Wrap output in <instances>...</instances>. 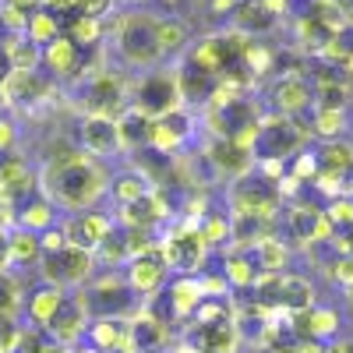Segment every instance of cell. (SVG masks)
Returning <instances> with one entry per match:
<instances>
[{"mask_svg": "<svg viewBox=\"0 0 353 353\" xmlns=\"http://www.w3.org/2000/svg\"><path fill=\"white\" fill-rule=\"evenodd\" d=\"M223 279L230 290H251L258 283V269L248 251H226V269H223Z\"/></svg>", "mask_w": 353, "mask_h": 353, "instance_id": "32", "label": "cell"}, {"mask_svg": "<svg viewBox=\"0 0 353 353\" xmlns=\"http://www.w3.org/2000/svg\"><path fill=\"white\" fill-rule=\"evenodd\" d=\"M57 81L43 71H8L0 78V103L11 110H36L53 96Z\"/></svg>", "mask_w": 353, "mask_h": 353, "instance_id": "7", "label": "cell"}, {"mask_svg": "<svg viewBox=\"0 0 353 353\" xmlns=\"http://www.w3.org/2000/svg\"><path fill=\"white\" fill-rule=\"evenodd\" d=\"M269 106L279 117H301L314 106V88L304 74H276L269 85Z\"/></svg>", "mask_w": 353, "mask_h": 353, "instance_id": "13", "label": "cell"}, {"mask_svg": "<svg viewBox=\"0 0 353 353\" xmlns=\"http://www.w3.org/2000/svg\"><path fill=\"white\" fill-rule=\"evenodd\" d=\"M124 283H128V290L138 297V304H145V301H152L156 293H163L166 290V283H170V272H166V265H163V258H159V248L152 244L145 254H138V258H131L128 265H124Z\"/></svg>", "mask_w": 353, "mask_h": 353, "instance_id": "8", "label": "cell"}, {"mask_svg": "<svg viewBox=\"0 0 353 353\" xmlns=\"http://www.w3.org/2000/svg\"><path fill=\"white\" fill-rule=\"evenodd\" d=\"M156 184L145 176L138 166H128V170H121V173H113L110 176V188H106V194L113 198V205L117 209H124V205H131V201H138V198H145Z\"/></svg>", "mask_w": 353, "mask_h": 353, "instance_id": "25", "label": "cell"}, {"mask_svg": "<svg viewBox=\"0 0 353 353\" xmlns=\"http://www.w3.org/2000/svg\"><path fill=\"white\" fill-rule=\"evenodd\" d=\"M314 304H318V293H314V283L307 276H293V272L279 276V283H276V311L304 314Z\"/></svg>", "mask_w": 353, "mask_h": 353, "instance_id": "20", "label": "cell"}, {"mask_svg": "<svg viewBox=\"0 0 353 353\" xmlns=\"http://www.w3.org/2000/svg\"><path fill=\"white\" fill-rule=\"evenodd\" d=\"M329 276H332V283L350 290L353 286V254H336L332 265H329Z\"/></svg>", "mask_w": 353, "mask_h": 353, "instance_id": "39", "label": "cell"}, {"mask_svg": "<svg viewBox=\"0 0 353 353\" xmlns=\"http://www.w3.org/2000/svg\"><path fill=\"white\" fill-rule=\"evenodd\" d=\"M170 74H173L176 96H181L184 110H191V113H194V106H209V99H212V92H216V85H219L212 74H205L201 68H194L188 57H181Z\"/></svg>", "mask_w": 353, "mask_h": 353, "instance_id": "15", "label": "cell"}, {"mask_svg": "<svg viewBox=\"0 0 353 353\" xmlns=\"http://www.w3.org/2000/svg\"><path fill=\"white\" fill-rule=\"evenodd\" d=\"M173 353H198V350H194V346H188V343H181V346H176Z\"/></svg>", "mask_w": 353, "mask_h": 353, "instance_id": "50", "label": "cell"}, {"mask_svg": "<svg viewBox=\"0 0 353 353\" xmlns=\"http://www.w3.org/2000/svg\"><path fill=\"white\" fill-rule=\"evenodd\" d=\"M346 128H350V113H343V110H311V128L307 131L314 138L336 141V138L346 134Z\"/></svg>", "mask_w": 353, "mask_h": 353, "instance_id": "34", "label": "cell"}, {"mask_svg": "<svg viewBox=\"0 0 353 353\" xmlns=\"http://www.w3.org/2000/svg\"><path fill=\"white\" fill-rule=\"evenodd\" d=\"M25 304V293L21 283L14 279L11 269H0V318H14Z\"/></svg>", "mask_w": 353, "mask_h": 353, "instance_id": "37", "label": "cell"}, {"mask_svg": "<svg viewBox=\"0 0 353 353\" xmlns=\"http://www.w3.org/2000/svg\"><path fill=\"white\" fill-rule=\"evenodd\" d=\"M156 39L163 50V61L166 57H184L191 46V28L184 18H173V14H156Z\"/></svg>", "mask_w": 353, "mask_h": 353, "instance_id": "27", "label": "cell"}, {"mask_svg": "<svg viewBox=\"0 0 353 353\" xmlns=\"http://www.w3.org/2000/svg\"><path fill=\"white\" fill-rule=\"evenodd\" d=\"M166 343H170V329L159 325L145 307H138L128 318V353H159L166 350Z\"/></svg>", "mask_w": 353, "mask_h": 353, "instance_id": "17", "label": "cell"}, {"mask_svg": "<svg viewBox=\"0 0 353 353\" xmlns=\"http://www.w3.org/2000/svg\"><path fill=\"white\" fill-rule=\"evenodd\" d=\"M325 353H346V350H343V339H339V343H329Z\"/></svg>", "mask_w": 353, "mask_h": 353, "instance_id": "49", "label": "cell"}, {"mask_svg": "<svg viewBox=\"0 0 353 353\" xmlns=\"http://www.w3.org/2000/svg\"><path fill=\"white\" fill-rule=\"evenodd\" d=\"M314 159H318V173L321 176H339L353 166V141L346 138H336V141H321L314 149Z\"/></svg>", "mask_w": 353, "mask_h": 353, "instance_id": "29", "label": "cell"}, {"mask_svg": "<svg viewBox=\"0 0 353 353\" xmlns=\"http://www.w3.org/2000/svg\"><path fill=\"white\" fill-rule=\"evenodd\" d=\"M279 25V18L269 11V8H261L258 0H241L237 8H233V18H230V28L233 32H241L248 39H258L265 32H272V28Z\"/></svg>", "mask_w": 353, "mask_h": 353, "instance_id": "22", "label": "cell"}, {"mask_svg": "<svg viewBox=\"0 0 353 353\" xmlns=\"http://www.w3.org/2000/svg\"><path fill=\"white\" fill-rule=\"evenodd\" d=\"M248 254H251V261H254L258 276H283L286 261H290V244H286L283 237H265V241H258Z\"/></svg>", "mask_w": 353, "mask_h": 353, "instance_id": "28", "label": "cell"}, {"mask_svg": "<svg viewBox=\"0 0 353 353\" xmlns=\"http://www.w3.org/2000/svg\"><path fill=\"white\" fill-rule=\"evenodd\" d=\"M57 36H64V21L57 18V14H50V11H32V14H28V21H25V39H32V43L43 50V46L53 43Z\"/></svg>", "mask_w": 353, "mask_h": 353, "instance_id": "35", "label": "cell"}, {"mask_svg": "<svg viewBox=\"0 0 353 353\" xmlns=\"http://www.w3.org/2000/svg\"><path fill=\"white\" fill-rule=\"evenodd\" d=\"M0 53H4L8 71H39V64H43V50L25 36H8Z\"/></svg>", "mask_w": 353, "mask_h": 353, "instance_id": "31", "label": "cell"}, {"mask_svg": "<svg viewBox=\"0 0 353 353\" xmlns=\"http://www.w3.org/2000/svg\"><path fill=\"white\" fill-rule=\"evenodd\" d=\"M68 301V290H61V286H53V283H39L32 293L25 297V314H28V321H32V329H46L50 321H53V314L61 311V304Z\"/></svg>", "mask_w": 353, "mask_h": 353, "instance_id": "21", "label": "cell"}, {"mask_svg": "<svg viewBox=\"0 0 353 353\" xmlns=\"http://www.w3.org/2000/svg\"><path fill=\"white\" fill-rule=\"evenodd\" d=\"M0 269H8V230H0Z\"/></svg>", "mask_w": 353, "mask_h": 353, "instance_id": "47", "label": "cell"}, {"mask_svg": "<svg viewBox=\"0 0 353 353\" xmlns=\"http://www.w3.org/2000/svg\"><path fill=\"white\" fill-rule=\"evenodd\" d=\"M117 149L121 152H128V156H138V152H145L149 149V128H152V121L149 117H141L138 110H124L121 117H117Z\"/></svg>", "mask_w": 353, "mask_h": 353, "instance_id": "23", "label": "cell"}, {"mask_svg": "<svg viewBox=\"0 0 353 353\" xmlns=\"http://www.w3.org/2000/svg\"><path fill=\"white\" fill-rule=\"evenodd\" d=\"M194 128H198V121H194L191 110H184V106L173 110V113L159 117V121H152V128H149V149L159 152V156H176L194 138Z\"/></svg>", "mask_w": 353, "mask_h": 353, "instance_id": "10", "label": "cell"}, {"mask_svg": "<svg viewBox=\"0 0 353 353\" xmlns=\"http://www.w3.org/2000/svg\"><path fill=\"white\" fill-rule=\"evenodd\" d=\"M181 106L184 103L176 96V85H173L170 71H149L131 88V110H138L141 117H149V121H159V117L181 110Z\"/></svg>", "mask_w": 353, "mask_h": 353, "instance_id": "5", "label": "cell"}, {"mask_svg": "<svg viewBox=\"0 0 353 353\" xmlns=\"http://www.w3.org/2000/svg\"><path fill=\"white\" fill-rule=\"evenodd\" d=\"M159 4H166V8H176V4H184V0H159Z\"/></svg>", "mask_w": 353, "mask_h": 353, "instance_id": "51", "label": "cell"}, {"mask_svg": "<svg viewBox=\"0 0 353 353\" xmlns=\"http://www.w3.org/2000/svg\"><path fill=\"white\" fill-rule=\"evenodd\" d=\"M25 21H28V14H21V11H14V8H4V4H0V25H4L8 36H25Z\"/></svg>", "mask_w": 353, "mask_h": 353, "instance_id": "41", "label": "cell"}, {"mask_svg": "<svg viewBox=\"0 0 353 353\" xmlns=\"http://www.w3.org/2000/svg\"><path fill=\"white\" fill-rule=\"evenodd\" d=\"M4 8H14V11H21V14H32V11H39V0H0Z\"/></svg>", "mask_w": 353, "mask_h": 353, "instance_id": "44", "label": "cell"}, {"mask_svg": "<svg viewBox=\"0 0 353 353\" xmlns=\"http://www.w3.org/2000/svg\"><path fill=\"white\" fill-rule=\"evenodd\" d=\"M325 219H329V226L336 233H350L353 230V198H346V194L332 198L325 205Z\"/></svg>", "mask_w": 353, "mask_h": 353, "instance_id": "38", "label": "cell"}, {"mask_svg": "<svg viewBox=\"0 0 353 353\" xmlns=\"http://www.w3.org/2000/svg\"><path fill=\"white\" fill-rule=\"evenodd\" d=\"M106 36L113 39L117 61L124 68H156L163 61V50L156 39V14L152 11H124L106 18Z\"/></svg>", "mask_w": 353, "mask_h": 353, "instance_id": "2", "label": "cell"}, {"mask_svg": "<svg viewBox=\"0 0 353 353\" xmlns=\"http://www.w3.org/2000/svg\"><path fill=\"white\" fill-rule=\"evenodd\" d=\"M339 191H343L346 198H353V166H350V170L339 176Z\"/></svg>", "mask_w": 353, "mask_h": 353, "instance_id": "46", "label": "cell"}, {"mask_svg": "<svg viewBox=\"0 0 353 353\" xmlns=\"http://www.w3.org/2000/svg\"><path fill=\"white\" fill-rule=\"evenodd\" d=\"M110 11H113V0H78V8H74V14H81V18H99V21H106Z\"/></svg>", "mask_w": 353, "mask_h": 353, "instance_id": "40", "label": "cell"}, {"mask_svg": "<svg viewBox=\"0 0 353 353\" xmlns=\"http://www.w3.org/2000/svg\"><path fill=\"white\" fill-rule=\"evenodd\" d=\"M343 350H346V353H353V339H343Z\"/></svg>", "mask_w": 353, "mask_h": 353, "instance_id": "52", "label": "cell"}, {"mask_svg": "<svg viewBox=\"0 0 353 353\" xmlns=\"http://www.w3.org/2000/svg\"><path fill=\"white\" fill-rule=\"evenodd\" d=\"M74 297L81 301L88 321H96V318H131L138 304V297L128 290L124 276H117V272H106V276H92L88 279Z\"/></svg>", "mask_w": 353, "mask_h": 353, "instance_id": "4", "label": "cell"}, {"mask_svg": "<svg viewBox=\"0 0 353 353\" xmlns=\"http://www.w3.org/2000/svg\"><path fill=\"white\" fill-rule=\"evenodd\" d=\"M170 219V201H166V194L159 191V188H152L145 198H138V201H131V205H124V209H117V226H134V230H159L163 223Z\"/></svg>", "mask_w": 353, "mask_h": 353, "instance_id": "16", "label": "cell"}, {"mask_svg": "<svg viewBox=\"0 0 353 353\" xmlns=\"http://www.w3.org/2000/svg\"><path fill=\"white\" fill-rule=\"evenodd\" d=\"M110 230H113V216L106 212H71L64 223H61V233H64V241L71 248H81L88 254H96V248L110 237Z\"/></svg>", "mask_w": 353, "mask_h": 353, "instance_id": "14", "label": "cell"}, {"mask_svg": "<svg viewBox=\"0 0 353 353\" xmlns=\"http://www.w3.org/2000/svg\"><path fill=\"white\" fill-rule=\"evenodd\" d=\"M201 159L212 166L216 176H226V181H241L244 173L254 170V152L237 145L233 138H209L201 149Z\"/></svg>", "mask_w": 353, "mask_h": 353, "instance_id": "12", "label": "cell"}, {"mask_svg": "<svg viewBox=\"0 0 353 353\" xmlns=\"http://www.w3.org/2000/svg\"><path fill=\"white\" fill-rule=\"evenodd\" d=\"M85 336L99 353H128V318H96L88 321Z\"/></svg>", "mask_w": 353, "mask_h": 353, "instance_id": "24", "label": "cell"}, {"mask_svg": "<svg viewBox=\"0 0 353 353\" xmlns=\"http://www.w3.org/2000/svg\"><path fill=\"white\" fill-rule=\"evenodd\" d=\"M78 145L85 156H117V124L103 117H78Z\"/></svg>", "mask_w": 353, "mask_h": 353, "instance_id": "19", "label": "cell"}, {"mask_svg": "<svg viewBox=\"0 0 353 353\" xmlns=\"http://www.w3.org/2000/svg\"><path fill=\"white\" fill-rule=\"evenodd\" d=\"M39 237L28 230H8V265H39Z\"/></svg>", "mask_w": 353, "mask_h": 353, "instance_id": "33", "label": "cell"}, {"mask_svg": "<svg viewBox=\"0 0 353 353\" xmlns=\"http://www.w3.org/2000/svg\"><path fill=\"white\" fill-rule=\"evenodd\" d=\"M36 181H39V194L53 205V209L88 212L106 194L110 173L99 159L74 149L68 156H50L43 163V170L36 173Z\"/></svg>", "mask_w": 353, "mask_h": 353, "instance_id": "1", "label": "cell"}, {"mask_svg": "<svg viewBox=\"0 0 353 353\" xmlns=\"http://www.w3.org/2000/svg\"><path fill=\"white\" fill-rule=\"evenodd\" d=\"M36 194H39V181H36V170L28 166V159L25 156H4V163H0V205L21 209V205Z\"/></svg>", "mask_w": 353, "mask_h": 353, "instance_id": "11", "label": "cell"}, {"mask_svg": "<svg viewBox=\"0 0 353 353\" xmlns=\"http://www.w3.org/2000/svg\"><path fill=\"white\" fill-rule=\"evenodd\" d=\"M350 103H353L350 81H325V85H314V106H311V110H343V113H350Z\"/></svg>", "mask_w": 353, "mask_h": 353, "instance_id": "36", "label": "cell"}, {"mask_svg": "<svg viewBox=\"0 0 353 353\" xmlns=\"http://www.w3.org/2000/svg\"><path fill=\"white\" fill-rule=\"evenodd\" d=\"M74 92V106L81 117H103V121H117L128 106H131V85L121 71L113 68H99L92 71L81 85L71 88Z\"/></svg>", "mask_w": 353, "mask_h": 353, "instance_id": "3", "label": "cell"}, {"mask_svg": "<svg viewBox=\"0 0 353 353\" xmlns=\"http://www.w3.org/2000/svg\"><path fill=\"white\" fill-rule=\"evenodd\" d=\"M43 332L61 346H74L88 332V314H85V307H81V301L74 297V293H68V301L61 304V311L53 314V321Z\"/></svg>", "mask_w": 353, "mask_h": 353, "instance_id": "18", "label": "cell"}, {"mask_svg": "<svg viewBox=\"0 0 353 353\" xmlns=\"http://www.w3.org/2000/svg\"><path fill=\"white\" fill-rule=\"evenodd\" d=\"M39 265H43V283H53L61 290H81L96 276V258L81 248H71V244L57 254H43Z\"/></svg>", "mask_w": 353, "mask_h": 353, "instance_id": "6", "label": "cell"}, {"mask_svg": "<svg viewBox=\"0 0 353 353\" xmlns=\"http://www.w3.org/2000/svg\"><path fill=\"white\" fill-rule=\"evenodd\" d=\"M237 4H241V0H212V14H233Z\"/></svg>", "mask_w": 353, "mask_h": 353, "instance_id": "45", "label": "cell"}, {"mask_svg": "<svg viewBox=\"0 0 353 353\" xmlns=\"http://www.w3.org/2000/svg\"><path fill=\"white\" fill-rule=\"evenodd\" d=\"M113 4H124V8H131V11H134L138 4H145V0H113Z\"/></svg>", "mask_w": 353, "mask_h": 353, "instance_id": "48", "label": "cell"}, {"mask_svg": "<svg viewBox=\"0 0 353 353\" xmlns=\"http://www.w3.org/2000/svg\"><path fill=\"white\" fill-rule=\"evenodd\" d=\"M286 233L297 244L304 248H314V244H329L336 237V230L329 226L325 219V209L314 201H297V205H290V212H286Z\"/></svg>", "mask_w": 353, "mask_h": 353, "instance_id": "9", "label": "cell"}, {"mask_svg": "<svg viewBox=\"0 0 353 353\" xmlns=\"http://www.w3.org/2000/svg\"><path fill=\"white\" fill-rule=\"evenodd\" d=\"M166 301L173 307V318H191L198 311V304L205 301L201 279L198 276H176L173 283H166Z\"/></svg>", "mask_w": 353, "mask_h": 353, "instance_id": "26", "label": "cell"}, {"mask_svg": "<svg viewBox=\"0 0 353 353\" xmlns=\"http://www.w3.org/2000/svg\"><path fill=\"white\" fill-rule=\"evenodd\" d=\"M18 145V128L8 121V117H0V156H11Z\"/></svg>", "mask_w": 353, "mask_h": 353, "instance_id": "43", "label": "cell"}, {"mask_svg": "<svg viewBox=\"0 0 353 353\" xmlns=\"http://www.w3.org/2000/svg\"><path fill=\"white\" fill-rule=\"evenodd\" d=\"M14 226L18 230H28V233H46V230H53L57 226V209L43 198V194H36V198H28L21 209L14 212Z\"/></svg>", "mask_w": 353, "mask_h": 353, "instance_id": "30", "label": "cell"}, {"mask_svg": "<svg viewBox=\"0 0 353 353\" xmlns=\"http://www.w3.org/2000/svg\"><path fill=\"white\" fill-rule=\"evenodd\" d=\"M68 248V241H64V233H61V223H57L53 230H46V233H39V251L43 254H57V251H64Z\"/></svg>", "mask_w": 353, "mask_h": 353, "instance_id": "42", "label": "cell"}]
</instances>
